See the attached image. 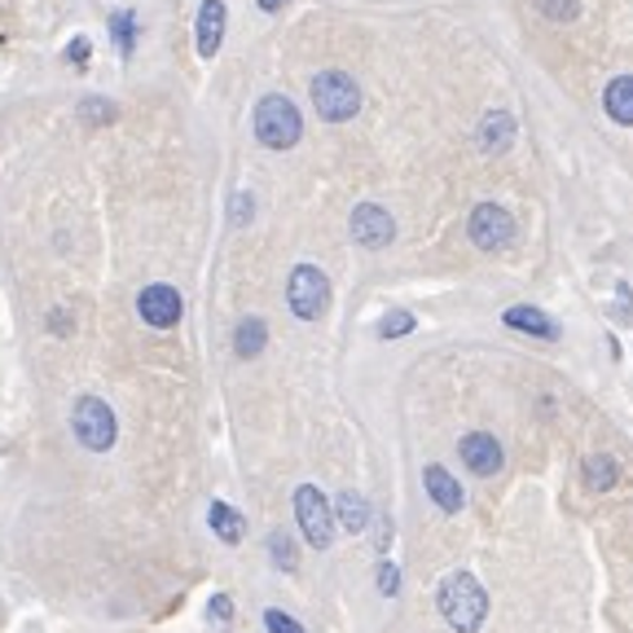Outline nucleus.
Listing matches in <instances>:
<instances>
[{
  "mask_svg": "<svg viewBox=\"0 0 633 633\" xmlns=\"http://www.w3.org/2000/svg\"><path fill=\"white\" fill-rule=\"evenodd\" d=\"M88 53H93V44H88V35H75L71 44H66V62H88Z\"/></svg>",
  "mask_w": 633,
  "mask_h": 633,
  "instance_id": "cd10ccee",
  "label": "nucleus"
},
{
  "mask_svg": "<svg viewBox=\"0 0 633 633\" xmlns=\"http://www.w3.org/2000/svg\"><path fill=\"white\" fill-rule=\"evenodd\" d=\"M581 475H586V484H590L594 493H608V489H616L621 466H616V458H612V453H590V458H586V466H581Z\"/></svg>",
  "mask_w": 633,
  "mask_h": 633,
  "instance_id": "a211bd4d",
  "label": "nucleus"
},
{
  "mask_svg": "<svg viewBox=\"0 0 633 633\" xmlns=\"http://www.w3.org/2000/svg\"><path fill=\"white\" fill-rule=\"evenodd\" d=\"M265 343H269V325H265V316H243L238 325H234V352L238 356H260L265 352Z\"/></svg>",
  "mask_w": 633,
  "mask_h": 633,
  "instance_id": "dca6fc26",
  "label": "nucleus"
},
{
  "mask_svg": "<svg viewBox=\"0 0 633 633\" xmlns=\"http://www.w3.org/2000/svg\"><path fill=\"white\" fill-rule=\"evenodd\" d=\"M282 4H287V0H260V9H265V13H278Z\"/></svg>",
  "mask_w": 633,
  "mask_h": 633,
  "instance_id": "c756f323",
  "label": "nucleus"
},
{
  "mask_svg": "<svg viewBox=\"0 0 633 633\" xmlns=\"http://www.w3.org/2000/svg\"><path fill=\"white\" fill-rule=\"evenodd\" d=\"M296 519H300V533L313 550H325L334 541V511L325 502V493L316 484H300L296 489Z\"/></svg>",
  "mask_w": 633,
  "mask_h": 633,
  "instance_id": "423d86ee",
  "label": "nucleus"
},
{
  "mask_svg": "<svg viewBox=\"0 0 633 633\" xmlns=\"http://www.w3.org/2000/svg\"><path fill=\"white\" fill-rule=\"evenodd\" d=\"M440 616L458 633H475L489 616V594L471 572H449L440 581Z\"/></svg>",
  "mask_w": 633,
  "mask_h": 633,
  "instance_id": "f257e3e1",
  "label": "nucleus"
},
{
  "mask_svg": "<svg viewBox=\"0 0 633 633\" xmlns=\"http://www.w3.org/2000/svg\"><path fill=\"white\" fill-rule=\"evenodd\" d=\"M251 128H256V141H260V146H269V150H291V146L304 137V119H300L296 101H291V97H282V93L260 97Z\"/></svg>",
  "mask_w": 633,
  "mask_h": 633,
  "instance_id": "f03ea898",
  "label": "nucleus"
},
{
  "mask_svg": "<svg viewBox=\"0 0 633 633\" xmlns=\"http://www.w3.org/2000/svg\"><path fill=\"white\" fill-rule=\"evenodd\" d=\"M207 621H212V625H229V621H234V599H229V594H216V599L207 603Z\"/></svg>",
  "mask_w": 633,
  "mask_h": 633,
  "instance_id": "a878e982",
  "label": "nucleus"
},
{
  "mask_svg": "<svg viewBox=\"0 0 633 633\" xmlns=\"http://www.w3.org/2000/svg\"><path fill=\"white\" fill-rule=\"evenodd\" d=\"M313 106L325 124H347L361 110V88L347 71H321L313 79Z\"/></svg>",
  "mask_w": 633,
  "mask_h": 633,
  "instance_id": "20e7f679",
  "label": "nucleus"
},
{
  "mask_svg": "<svg viewBox=\"0 0 633 633\" xmlns=\"http://www.w3.org/2000/svg\"><path fill=\"white\" fill-rule=\"evenodd\" d=\"M466 234H471V243L480 251H506L515 243V216L506 207H497V203H480L471 212V221H466Z\"/></svg>",
  "mask_w": 633,
  "mask_h": 633,
  "instance_id": "0eeeda50",
  "label": "nucleus"
},
{
  "mask_svg": "<svg viewBox=\"0 0 633 633\" xmlns=\"http://www.w3.org/2000/svg\"><path fill=\"white\" fill-rule=\"evenodd\" d=\"M603 110H608L616 124L633 128V75H616V79L603 88Z\"/></svg>",
  "mask_w": 633,
  "mask_h": 633,
  "instance_id": "4468645a",
  "label": "nucleus"
},
{
  "mask_svg": "<svg viewBox=\"0 0 633 633\" xmlns=\"http://www.w3.org/2000/svg\"><path fill=\"white\" fill-rule=\"evenodd\" d=\"M256 212V199L251 194H234V225H247Z\"/></svg>",
  "mask_w": 633,
  "mask_h": 633,
  "instance_id": "c85d7f7f",
  "label": "nucleus"
},
{
  "mask_svg": "<svg viewBox=\"0 0 633 633\" xmlns=\"http://www.w3.org/2000/svg\"><path fill=\"white\" fill-rule=\"evenodd\" d=\"M110 35L119 40V53L128 57V53L137 49V13H132V9H115V13H110Z\"/></svg>",
  "mask_w": 633,
  "mask_h": 633,
  "instance_id": "aec40b11",
  "label": "nucleus"
},
{
  "mask_svg": "<svg viewBox=\"0 0 633 633\" xmlns=\"http://www.w3.org/2000/svg\"><path fill=\"white\" fill-rule=\"evenodd\" d=\"M458 453H462L466 471H471V475H484V480H489V475H497V471H502V462H506L502 444H497L489 431H471V436H462Z\"/></svg>",
  "mask_w": 633,
  "mask_h": 633,
  "instance_id": "9d476101",
  "label": "nucleus"
},
{
  "mask_svg": "<svg viewBox=\"0 0 633 633\" xmlns=\"http://www.w3.org/2000/svg\"><path fill=\"white\" fill-rule=\"evenodd\" d=\"M265 630L269 633H304V625H300L296 616H287V612H278V608H273V612H265Z\"/></svg>",
  "mask_w": 633,
  "mask_h": 633,
  "instance_id": "bb28decb",
  "label": "nucleus"
},
{
  "mask_svg": "<svg viewBox=\"0 0 633 633\" xmlns=\"http://www.w3.org/2000/svg\"><path fill=\"white\" fill-rule=\"evenodd\" d=\"M79 119H88V124H110V119H115V106L101 101V97H88V101L79 106Z\"/></svg>",
  "mask_w": 633,
  "mask_h": 633,
  "instance_id": "b1692460",
  "label": "nucleus"
},
{
  "mask_svg": "<svg viewBox=\"0 0 633 633\" xmlns=\"http://www.w3.org/2000/svg\"><path fill=\"white\" fill-rule=\"evenodd\" d=\"M287 304L300 321H316V316L330 309V282L316 265H296L291 269V282H287Z\"/></svg>",
  "mask_w": 633,
  "mask_h": 633,
  "instance_id": "39448f33",
  "label": "nucleus"
},
{
  "mask_svg": "<svg viewBox=\"0 0 633 633\" xmlns=\"http://www.w3.org/2000/svg\"><path fill=\"white\" fill-rule=\"evenodd\" d=\"M352 238L365 247V251H378V247H387L391 238H396V221L387 216V207H378V203H361L356 212H352Z\"/></svg>",
  "mask_w": 633,
  "mask_h": 633,
  "instance_id": "6e6552de",
  "label": "nucleus"
},
{
  "mask_svg": "<svg viewBox=\"0 0 633 633\" xmlns=\"http://www.w3.org/2000/svg\"><path fill=\"white\" fill-rule=\"evenodd\" d=\"M181 296H176V287H163V282H154V287H146L141 296H137V313L141 321H150L154 330H172L176 321H181Z\"/></svg>",
  "mask_w": 633,
  "mask_h": 633,
  "instance_id": "1a4fd4ad",
  "label": "nucleus"
},
{
  "mask_svg": "<svg viewBox=\"0 0 633 633\" xmlns=\"http://www.w3.org/2000/svg\"><path fill=\"white\" fill-rule=\"evenodd\" d=\"M414 330V313H387L378 321V334L383 339H400V334H409Z\"/></svg>",
  "mask_w": 633,
  "mask_h": 633,
  "instance_id": "5701e85b",
  "label": "nucleus"
},
{
  "mask_svg": "<svg viewBox=\"0 0 633 633\" xmlns=\"http://www.w3.org/2000/svg\"><path fill=\"white\" fill-rule=\"evenodd\" d=\"M207 524H212V533H216L225 546H238V541L247 537V519H243L234 506H225V502H212V511H207Z\"/></svg>",
  "mask_w": 633,
  "mask_h": 633,
  "instance_id": "f3484780",
  "label": "nucleus"
},
{
  "mask_svg": "<svg viewBox=\"0 0 633 633\" xmlns=\"http://www.w3.org/2000/svg\"><path fill=\"white\" fill-rule=\"evenodd\" d=\"M537 9L550 18V22H572L581 13V0H537Z\"/></svg>",
  "mask_w": 633,
  "mask_h": 633,
  "instance_id": "4be33fe9",
  "label": "nucleus"
},
{
  "mask_svg": "<svg viewBox=\"0 0 633 633\" xmlns=\"http://www.w3.org/2000/svg\"><path fill=\"white\" fill-rule=\"evenodd\" d=\"M71 431L84 449L93 453H106L115 449V436H119V422H115V409L101 400V396H79L75 409H71Z\"/></svg>",
  "mask_w": 633,
  "mask_h": 633,
  "instance_id": "7ed1b4c3",
  "label": "nucleus"
},
{
  "mask_svg": "<svg viewBox=\"0 0 633 633\" xmlns=\"http://www.w3.org/2000/svg\"><path fill=\"white\" fill-rule=\"evenodd\" d=\"M422 484H427L431 502H436L444 515H458V511H462V502H466V497H462V484H458L444 466H427V471H422Z\"/></svg>",
  "mask_w": 633,
  "mask_h": 633,
  "instance_id": "ddd939ff",
  "label": "nucleus"
},
{
  "mask_svg": "<svg viewBox=\"0 0 633 633\" xmlns=\"http://www.w3.org/2000/svg\"><path fill=\"white\" fill-rule=\"evenodd\" d=\"M225 22H229V9L221 0H203V9H199V53L203 57H216V49L225 40Z\"/></svg>",
  "mask_w": 633,
  "mask_h": 633,
  "instance_id": "9b49d317",
  "label": "nucleus"
},
{
  "mask_svg": "<svg viewBox=\"0 0 633 633\" xmlns=\"http://www.w3.org/2000/svg\"><path fill=\"white\" fill-rule=\"evenodd\" d=\"M334 519L347 528V533H365L369 528V519H374V511H369V502L361 497V493H339V511H334Z\"/></svg>",
  "mask_w": 633,
  "mask_h": 633,
  "instance_id": "6ab92c4d",
  "label": "nucleus"
},
{
  "mask_svg": "<svg viewBox=\"0 0 633 633\" xmlns=\"http://www.w3.org/2000/svg\"><path fill=\"white\" fill-rule=\"evenodd\" d=\"M269 555H273V568H282V572H296V568H300L296 541H291L287 533H273V537H269Z\"/></svg>",
  "mask_w": 633,
  "mask_h": 633,
  "instance_id": "412c9836",
  "label": "nucleus"
},
{
  "mask_svg": "<svg viewBox=\"0 0 633 633\" xmlns=\"http://www.w3.org/2000/svg\"><path fill=\"white\" fill-rule=\"evenodd\" d=\"M506 325H511V330H524V334H537V339H559V325L541 313V309H533V304L506 309Z\"/></svg>",
  "mask_w": 633,
  "mask_h": 633,
  "instance_id": "2eb2a0df",
  "label": "nucleus"
},
{
  "mask_svg": "<svg viewBox=\"0 0 633 633\" xmlns=\"http://www.w3.org/2000/svg\"><path fill=\"white\" fill-rule=\"evenodd\" d=\"M480 146H484V154H506L515 146V115L511 110H489L480 119Z\"/></svg>",
  "mask_w": 633,
  "mask_h": 633,
  "instance_id": "f8f14e48",
  "label": "nucleus"
},
{
  "mask_svg": "<svg viewBox=\"0 0 633 633\" xmlns=\"http://www.w3.org/2000/svg\"><path fill=\"white\" fill-rule=\"evenodd\" d=\"M378 594H383V599H396V594H400V568H396V564H378Z\"/></svg>",
  "mask_w": 633,
  "mask_h": 633,
  "instance_id": "393cba45",
  "label": "nucleus"
}]
</instances>
